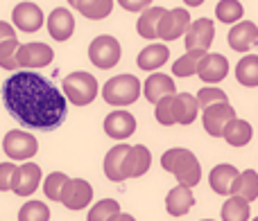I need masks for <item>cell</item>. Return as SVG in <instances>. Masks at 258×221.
Listing matches in <instances>:
<instances>
[{
    "label": "cell",
    "instance_id": "6",
    "mask_svg": "<svg viewBox=\"0 0 258 221\" xmlns=\"http://www.w3.org/2000/svg\"><path fill=\"white\" fill-rule=\"evenodd\" d=\"M3 149L12 160H30L39 151V142L27 131H7L3 138Z\"/></svg>",
    "mask_w": 258,
    "mask_h": 221
},
{
    "label": "cell",
    "instance_id": "40",
    "mask_svg": "<svg viewBox=\"0 0 258 221\" xmlns=\"http://www.w3.org/2000/svg\"><path fill=\"white\" fill-rule=\"evenodd\" d=\"M7 39H16V30H14L12 23L0 21V43H5Z\"/></svg>",
    "mask_w": 258,
    "mask_h": 221
},
{
    "label": "cell",
    "instance_id": "16",
    "mask_svg": "<svg viewBox=\"0 0 258 221\" xmlns=\"http://www.w3.org/2000/svg\"><path fill=\"white\" fill-rule=\"evenodd\" d=\"M152 167V151L145 145H134L129 147L127 156H125V181L127 178H141L147 174V169Z\"/></svg>",
    "mask_w": 258,
    "mask_h": 221
},
{
    "label": "cell",
    "instance_id": "33",
    "mask_svg": "<svg viewBox=\"0 0 258 221\" xmlns=\"http://www.w3.org/2000/svg\"><path fill=\"white\" fill-rule=\"evenodd\" d=\"M118 212H120V203H118L116 199H102L91 205L86 221H109L116 217Z\"/></svg>",
    "mask_w": 258,
    "mask_h": 221
},
{
    "label": "cell",
    "instance_id": "3",
    "mask_svg": "<svg viewBox=\"0 0 258 221\" xmlns=\"http://www.w3.org/2000/svg\"><path fill=\"white\" fill-rule=\"evenodd\" d=\"M98 79L91 72L77 70L63 77V97H66V102L75 104V106H89L98 97Z\"/></svg>",
    "mask_w": 258,
    "mask_h": 221
},
{
    "label": "cell",
    "instance_id": "14",
    "mask_svg": "<svg viewBox=\"0 0 258 221\" xmlns=\"http://www.w3.org/2000/svg\"><path fill=\"white\" fill-rule=\"evenodd\" d=\"M136 131V118L129 111H113L104 118V133L113 140H127L129 136H134Z\"/></svg>",
    "mask_w": 258,
    "mask_h": 221
},
{
    "label": "cell",
    "instance_id": "22",
    "mask_svg": "<svg viewBox=\"0 0 258 221\" xmlns=\"http://www.w3.org/2000/svg\"><path fill=\"white\" fill-rule=\"evenodd\" d=\"M192 205H195V194L186 185L172 187L165 196V210H168L170 217H183V214L190 212Z\"/></svg>",
    "mask_w": 258,
    "mask_h": 221
},
{
    "label": "cell",
    "instance_id": "2",
    "mask_svg": "<svg viewBox=\"0 0 258 221\" xmlns=\"http://www.w3.org/2000/svg\"><path fill=\"white\" fill-rule=\"evenodd\" d=\"M161 167L172 174L179 185H186L190 190L195 185H200V181H202L200 160H197V156L192 151L183 149V147H172V149L165 151L161 156Z\"/></svg>",
    "mask_w": 258,
    "mask_h": 221
},
{
    "label": "cell",
    "instance_id": "15",
    "mask_svg": "<svg viewBox=\"0 0 258 221\" xmlns=\"http://www.w3.org/2000/svg\"><path fill=\"white\" fill-rule=\"evenodd\" d=\"M43 21H45L43 12H41V7L34 3H21V5H16L12 12V23L21 32H39Z\"/></svg>",
    "mask_w": 258,
    "mask_h": 221
},
{
    "label": "cell",
    "instance_id": "39",
    "mask_svg": "<svg viewBox=\"0 0 258 221\" xmlns=\"http://www.w3.org/2000/svg\"><path fill=\"white\" fill-rule=\"evenodd\" d=\"M152 3L154 0H118V5L127 12H145L147 7H152Z\"/></svg>",
    "mask_w": 258,
    "mask_h": 221
},
{
    "label": "cell",
    "instance_id": "30",
    "mask_svg": "<svg viewBox=\"0 0 258 221\" xmlns=\"http://www.w3.org/2000/svg\"><path fill=\"white\" fill-rule=\"evenodd\" d=\"M236 79L245 88H256L258 86V54H247L236 66Z\"/></svg>",
    "mask_w": 258,
    "mask_h": 221
},
{
    "label": "cell",
    "instance_id": "1",
    "mask_svg": "<svg viewBox=\"0 0 258 221\" xmlns=\"http://www.w3.org/2000/svg\"><path fill=\"white\" fill-rule=\"evenodd\" d=\"M5 108L27 129L52 131L66 118L63 93L34 70H18L3 86Z\"/></svg>",
    "mask_w": 258,
    "mask_h": 221
},
{
    "label": "cell",
    "instance_id": "45",
    "mask_svg": "<svg viewBox=\"0 0 258 221\" xmlns=\"http://www.w3.org/2000/svg\"><path fill=\"white\" fill-rule=\"evenodd\" d=\"M254 221H258V217H256V219H254Z\"/></svg>",
    "mask_w": 258,
    "mask_h": 221
},
{
    "label": "cell",
    "instance_id": "44",
    "mask_svg": "<svg viewBox=\"0 0 258 221\" xmlns=\"http://www.w3.org/2000/svg\"><path fill=\"white\" fill-rule=\"evenodd\" d=\"M202 221H213V219H202Z\"/></svg>",
    "mask_w": 258,
    "mask_h": 221
},
{
    "label": "cell",
    "instance_id": "42",
    "mask_svg": "<svg viewBox=\"0 0 258 221\" xmlns=\"http://www.w3.org/2000/svg\"><path fill=\"white\" fill-rule=\"evenodd\" d=\"M183 3H186L188 7H202V3H204V0H183Z\"/></svg>",
    "mask_w": 258,
    "mask_h": 221
},
{
    "label": "cell",
    "instance_id": "8",
    "mask_svg": "<svg viewBox=\"0 0 258 221\" xmlns=\"http://www.w3.org/2000/svg\"><path fill=\"white\" fill-rule=\"evenodd\" d=\"M190 27V14L183 7H174V9H165L163 18L159 23V39L161 41H177Z\"/></svg>",
    "mask_w": 258,
    "mask_h": 221
},
{
    "label": "cell",
    "instance_id": "7",
    "mask_svg": "<svg viewBox=\"0 0 258 221\" xmlns=\"http://www.w3.org/2000/svg\"><path fill=\"white\" fill-rule=\"evenodd\" d=\"M236 118H238L236 108H233L229 102L213 104V106L202 111V124H204V131L209 133L211 138H222L227 124Z\"/></svg>",
    "mask_w": 258,
    "mask_h": 221
},
{
    "label": "cell",
    "instance_id": "37",
    "mask_svg": "<svg viewBox=\"0 0 258 221\" xmlns=\"http://www.w3.org/2000/svg\"><path fill=\"white\" fill-rule=\"evenodd\" d=\"M197 97V104H200V108H209L213 106V104H222V102H229L227 93H224L222 88H215V86H204V88L200 90V93L195 95Z\"/></svg>",
    "mask_w": 258,
    "mask_h": 221
},
{
    "label": "cell",
    "instance_id": "21",
    "mask_svg": "<svg viewBox=\"0 0 258 221\" xmlns=\"http://www.w3.org/2000/svg\"><path fill=\"white\" fill-rule=\"evenodd\" d=\"M238 167L229 163H222V165H215L209 174V185L215 194L220 196H231V190H233V183L238 178Z\"/></svg>",
    "mask_w": 258,
    "mask_h": 221
},
{
    "label": "cell",
    "instance_id": "43",
    "mask_svg": "<svg viewBox=\"0 0 258 221\" xmlns=\"http://www.w3.org/2000/svg\"><path fill=\"white\" fill-rule=\"evenodd\" d=\"M68 5H75V0H68Z\"/></svg>",
    "mask_w": 258,
    "mask_h": 221
},
{
    "label": "cell",
    "instance_id": "12",
    "mask_svg": "<svg viewBox=\"0 0 258 221\" xmlns=\"http://www.w3.org/2000/svg\"><path fill=\"white\" fill-rule=\"evenodd\" d=\"M54 59V52L48 43H25L18 48V66L25 70H36V68L50 66Z\"/></svg>",
    "mask_w": 258,
    "mask_h": 221
},
{
    "label": "cell",
    "instance_id": "27",
    "mask_svg": "<svg viewBox=\"0 0 258 221\" xmlns=\"http://www.w3.org/2000/svg\"><path fill=\"white\" fill-rule=\"evenodd\" d=\"M251 136H254V129H251V124L247 122V120H231V122L227 124V129H224V140L229 142L231 147H245L251 142Z\"/></svg>",
    "mask_w": 258,
    "mask_h": 221
},
{
    "label": "cell",
    "instance_id": "35",
    "mask_svg": "<svg viewBox=\"0 0 258 221\" xmlns=\"http://www.w3.org/2000/svg\"><path fill=\"white\" fill-rule=\"evenodd\" d=\"M18 39H7L5 43H0V68L5 70H16L18 68Z\"/></svg>",
    "mask_w": 258,
    "mask_h": 221
},
{
    "label": "cell",
    "instance_id": "36",
    "mask_svg": "<svg viewBox=\"0 0 258 221\" xmlns=\"http://www.w3.org/2000/svg\"><path fill=\"white\" fill-rule=\"evenodd\" d=\"M68 183V176L63 172H52L45 176L43 181V192L50 201H61V192H63V185Z\"/></svg>",
    "mask_w": 258,
    "mask_h": 221
},
{
    "label": "cell",
    "instance_id": "19",
    "mask_svg": "<svg viewBox=\"0 0 258 221\" xmlns=\"http://www.w3.org/2000/svg\"><path fill=\"white\" fill-rule=\"evenodd\" d=\"M177 88H174V79L170 75H163V72H154L145 79L143 84V95L150 104H156L159 99L168 97V95H174Z\"/></svg>",
    "mask_w": 258,
    "mask_h": 221
},
{
    "label": "cell",
    "instance_id": "26",
    "mask_svg": "<svg viewBox=\"0 0 258 221\" xmlns=\"http://www.w3.org/2000/svg\"><path fill=\"white\" fill-rule=\"evenodd\" d=\"M231 196H240L245 201H256L258 199V172L256 169H245L238 174L236 183H233Z\"/></svg>",
    "mask_w": 258,
    "mask_h": 221
},
{
    "label": "cell",
    "instance_id": "23",
    "mask_svg": "<svg viewBox=\"0 0 258 221\" xmlns=\"http://www.w3.org/2000/svg\"><path fill=\"white\" fill-rule=\"evenodd\" d=\"M170 59V48L165 43H150L147 48H143L136 57V63L141 70H159L161 66H165Z\"/></svg>",
    "mask_w": 258,
    "mask_h": 221
},
{
    "label": "cell",
    "instance_id": "28",
    "mask_svg": "<svg viewBox=\"0 0 258 221\" xmlns=\"http://www.w3.org/2000/svg\"><path fill=\"white\" fill-rule=\"evenodd\" d=\"M73 7L89 21H102L113 12V0H75Z\"/></svg>",
    "mask_w": 258,
    "mask_h": 221
},
{
    "label": "cell",
    "instance_id": "24",
    "mask_svg": "<svg viewBox=\"0 0 258 221\" xmlns=\"http://www.w3.org/2000/svg\"><path fill=\"white\" fill-rule=\"evenodd\" d=\"M129 147L132 145H125V142H122V145H116L113 149H109L107 156H104V176H107L111 183L125 181L122 167H125V156H127Z\"/></svg>",
    "mask_w": 258,
    "mask_h": 221
},
{
    "label": "cell",
    "instance_id": "20",
    "mask_svg": "<svg viewBox=\"0 0 258 221\" xmlns=\"http://www.w3.org/2000/svg\"><path fill=\"white\" fill-rule=\"evenodd\" d=\"M229 45L236 52H247L251 45L258 43V25L251 21H242L236 23V25L229 30Z\"/></svg>",
    "mask_w": 258,
    "mask_h": 221
},
{
    "label": "cell",
    "instance_id": "34",
    "mask_svg": "<svg viewBox=\"0 0 258 221\" xmlns=\"http://www.w3.org/2000/svg\"><path fill=\"white\" fill-rule=\"evenodd\" d=\"M18 221H50V208L43 201H27L18 210Z\"/></svg>",
    "mask_w": 258,
    "mask_h": 221
},
{
    "label": "cell",
    "instance_id": "4",
    "mask_svg": "<svg viewBox=\"0 0 258 221\" xmlns=\"http://www.w3.org/2000/svg\"><path fill=\"white\" fill-rule=\"evenodd\" d=\"M141 81L134 75H118L111 77L107 84L102 86V97L111 106H129L141 97Z\"/></svg>",
    "mask_w": 258,
    "mask_h": 221
},
{
    "label": "cell",
    "instance_id": "10",
    "mask_svg": "<svg viewBox=\"0 0 258 221\" xmlns=\"http://www.w3.org/2000/svg\"><path fill=\"white\" fill-rule=\"evenodd\" d=\"M213 39H215V23L211 21V18L190 21V27H188V32L183 34L186 50H204V52H209Z\"/></svg>",
    "mask_w": 258,
    "mask_h": 221
},
{
    "label": "cell",
    "instance_id": "38",
    "mask_svg": "<svg viewBox=\"0 0 258 221\" xmlns=\"http://www.w3.org/2000/svg\"><path fill=\"white\" fill-rule=\"evenodd\" d=\"M16 169L14 163H0V192H7L12 185V174Z\"/></svg>",
    "mask_w": 258,
    "mask_h": 221
},
{
    "label": "cell",
    "instance_id": "11",
    "mask_svg": "<svg viewBox=\"0 0 258 221\" xmlns=\"http://www.w3.org/2000/svg\"><path fill=\"white\" fill-rule=\"evenodd\" d=\"M93 201V187L84 178H68L61 192V203L68 210H84Z\"/></svg>",
    "mask_w": 258,
    "mask_h": 221
},
{
    "label": "cell",
    "instance_id": "25",
    "mask_svg": "<svg viewBox=\"0 0 258 221\" xmlns=\"http://www.w3.org/2000/svg\"><path fill=\"white\" fill-rule=\"evenodd\" d=\"M165 9L163 7H147L145 12H141V18L136 23L138 36H143L145 41H156L159 39V23L163 18Z\"/></svg>",
    "mask_w": 258,
    "mask_h": 221
},
{
    "label": "cell",
    "instance_id": "29",
    "mask_svg": "<svg viewBox=\"0 0 258 221\" xmlns=\"http://www.w3.org/2000/svg\"><path fill=\"white\" fill-rule=\"evenodd\" d=\"M204 50H186V54L172 63V75L181 77V79L197 75V68H200V61L204 59Z\"/></svg>",
    "mask_w": 258,
    "mask_h": 221
},
{
    "label": "cell",
    "instance_id": "5",
    "mask_svg": "<svg viewBox=\"0 0 258 221\" xmlns=\"http://www.w3.org/2000/svg\"><path fill=\"white\" fill-rule=\"evenodd\" d=\"M120 54H122L120 43H118V39L111 34L95 36L89 45V59L100 70H111V68L120 61Z\"/></svg>",
    "mask_w": 258,
    "mask_h": 221
},
{
    "label": "cell",
    "instance_id": "31",
    "mask_svg": "<svg viewBox=\"0 0 258 221\" xmlns=\"http://www.w3.org/2000/svg\"><path fill=\"white\" fill-rule=\"evenodd\" d=\"M220 214H222V221H249L251 203L240 199V196H229V199L224 201Z\"/></svg>",
    "mask_w": 258,
    "mask_h": 221
},
{
    "label": "cell",
    "instance_id": "41",
    "mask_svg": "<svg viewBox=\"0 0 258 221\" xmlns=\"http://www.w3.org/2000/svg\"><path fill=\"white\" fill-rule=\"evenodd\" d=\"M109 221H136V219H134L132 214H127V212H118L116 217H113V219H109Z\"/></svg>",
    "mask_w": 258,
    "mask_h": 221
},
{
    "label": "cell",
    "instance_id": "9",
    "mask_svg": "<svg viewBox=\"0 0 258 221\" xmlns=\"http://www.w3.org/2000/svg\"><path fill=\"white\" fill-rule=\"evenodd\" d=\"M41 178H43V172H41L39 165L23 163L21 167L14 169L9 190H12L16 196H32L36 192V187L41 185Z\"/></svg>",
    "mask_w": 258,
    "mask_h": 221
},
{
    "label": "cell",
    "instance_id": "13",
    "mask_svg": "<svg viewBox=\"0 0 258 221\" xmlns=\"http://www.w3.org/2000/svg\"><path fill=\"white\" fill-rule=\"evenodd\" d=\"M229 75V61L224 54L218 52H206L204 59L200 61V68H197V77L206 84H220L224 81V77Z\"/></svg>",
    "mask_w": 258,
    "mask_h": 221
},
{
    "label": "cell",
    "instance_id": "32",
    "mask_svg": "<svg viewBox=\"0 0 258 221\" xmlns=\"http://www.w3.org/2000/svg\"><path fill=\"white\" fill-rule=\"evenodd\" d=\"M242 14H245V7H242L238 0H220V3L215 5V16H218V21L227 23V25L240 23Z\"/></svg>",
    "mask_w": 258,
    "mask_h": 221
},
{
    "label": "cell",
    "instance_id": "18",
    "mask_svg": "<svg viewBox=\"0 0 258 221\" xmlns=\"http://www.w3.org/2000/svg\"><path fill=\"white\" fill-rule=\"evenodd\" d=\"M197 113H200V104H197L195 95L188 93H174L172 95V120L174 124H181V127H188L197 120Z\"/></svg>",
    "mask_w": 258,
    "mask_h": 221
},
{
    "label": "cell",
    "instance_id": "17",
    "mask_svg": "<svg viewBox=\"0 0 258 221\" xmlns=\"http://www.w3.org/2000/svg\"><path fill=\"white\" fill-rule=\"evenodd\" d=\"M45 25H48V32L54 41H68L75 32V16L71 14V9L57 7L50 12Z\"/></svg>",
    "mask_w": 258,
    "mask_h": 221
}]
</instances>
